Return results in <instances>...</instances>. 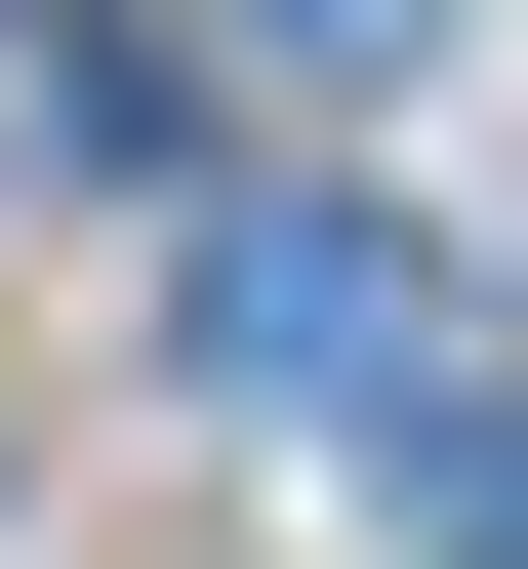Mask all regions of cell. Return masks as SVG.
Returning a JSON list of instances; mask_svg holds the SVG:
<instances>
[{
  "label": "cell",
  "instance_id": "6da1fadb",
  "mask_svg": "<svg viewBox=\"0 0 528 569\" xmlns=\"http://www.w3.org/2000/svg\"><path fill=\"white\" fill-rule=\"evenodd\" d=\"M203 367L326 407V448H447V407H488V367H447V244H407V203H326V163L203 203Z\"/></svg>",
  "mask_w": 528,
  "mask_h": 569
},
{
  "label": "cell",
  "instance_id": "7a4b0ae2",
  "mask_svg": "<svg viewBox=\"0 0 528 569\" xmlns=\"http://www.w3.org/2000/svg\"><path fill=\"white\" fill-rule=\"evenodd\" d=\"M407 529H447V569H528V407H447V488H407Z\"/></svg>",
  "mask_w": 528,
  "mask_h": 569
}]
</instances>
